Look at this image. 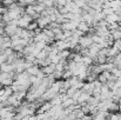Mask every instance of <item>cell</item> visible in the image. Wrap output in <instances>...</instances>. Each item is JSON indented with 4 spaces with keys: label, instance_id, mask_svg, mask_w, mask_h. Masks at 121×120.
<instances>
[{
    "label": "cell",
    "instance_id": "2",
    "mask_svg": "<svg viewBox=\"0 0 121 120\" xmlns=\"http://www.w3.org/2000/svg\"><path fill=\"white\" fill-rule=\"evenodd\" d=\"M105 20L107 21V24H112V22H120L121 18L119 17V14H117V13H112V14H109V15H106Z\"/></svg>",
    "mask_w": 121,
    "mask_h": 120
},
{
    "label": "cell",
    "instance_id": "3",
    "mask_svg": "<svg viewBox=\"0 0 121 120\" xmlns=\"http://www.w3.org/2000/svg\"><path fill=\"white\" fill-rule=\"evenodd\" d=\"M109 72H111V74H112V76H114L117 79H118L119 77H121V70H119L118 67H113Z\"/></svg>",
    "mask_w": 121,
    "mask_h": 120
},
{
    "label": "cell",
    "instance_id": "6",
    "mask_svg": "<svg viewBox=\"0 0 121 120\" xmlns=\"http://www.w3.org/2000/svg\"><path fill=\"white\" fill-rule=\"evenodd\" d=\"M102 13H104L105 15H109V14L114 13V9H113V8H111V7H108V8H105V9H102Z\"/></svg>",
    "mask_w": 121,
    "mask_h": 120
},
{
    "label": "cell",
    "instance_id": "4",
    "mask_svg": "<svg viewBox=\"0 0 121 120\" xmlns=\"http://www.w3.org/2000/svg\"><path fill=\"white\" fill-rule=\"evenodd\" d=\"M111 34H112V38L113 40H119L121 39V30H117V31H113V32H111Z\"/></svg>",
    "mask_w": 121,
    "mask_h": 120
},
{
    "label": "cell",
    "instance_id": "7",
    "mask_svg": "<svg viewBox=\"0 0 121 120\" xmlns=\"http://www.w3.org/2000/svg\"><path fill=\"white\" fill-rule=\"evenodd\" d=\"M119 27H120V30H121V21L119 22Z\"/></svg>",
    "mask_w": 121,
    "mask_h": 120
},
{
    "label": "cell",
    "instance_id": "1",
    "mask_svg": "<svg viewBox=\"0 0 121 120\" xmlns=\"http://www.w3.org/2000/svg\"><path fill=\"white\" fill-rule=\"evenodd\" d=\"M78 44H79V46H80L81 48H88V47L93 44L92 37L85 34V36H82L80 39H79V42H78Z\"/></svg>",
    "mask_w": 121,
    "mask_h": 120
},
{
    "label": "cell",
    "instance_id": "5",
    "mask_svg": "<svg viewBox=\"0 0 121 120\" xmlns=\"http://www.w3.org/2000/svg\"><path fill=\"white\" fill-rule=\"evenodd\" d=\"M113 47H115L119 52H121V39L114 40V41H113Z\"/></svg>",
    "mask_w": 121,
    "mask_h": 120
}]
</instances>
